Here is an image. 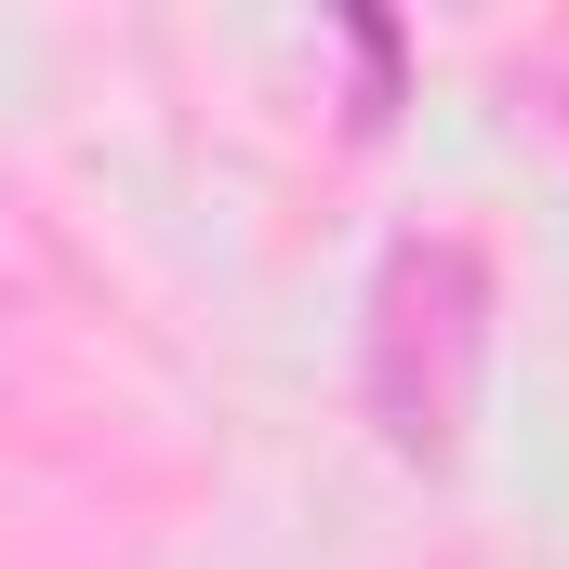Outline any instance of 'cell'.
Segmentation results:
<instances>
[{
	"label": "cell",
	"instance_id": "cell-1",
	"mask_svg": "<svg viewBox=\"0 0 569 569\" xmlns=\"http://www.w3.org/2000/svg\"><path fill=\"white\" fill-rule=\"evenodd\" d=\"M477 331H490V279L463 239H398L385 291H371V425L385 450L437 463L463 425V385H477Z\"/></svg>",
	"mask_w": 569,
	"mask_h": 569
},
{
	"label": "cell",
	"instance_id": "cell-2",
	"mask_svg": "<svg viewBox=\"0 0 569 569\" xmlns=\"http://www.w3.org/2000/svg\"><path fill=\"white\" fill-rule=\"evenodd\" d=\"M345 40H358V120H385L398 107V27L385 13H345Z\"/></svg>",
	"mask_w": 569,
	"mask_h": 569
}]
</instances>
